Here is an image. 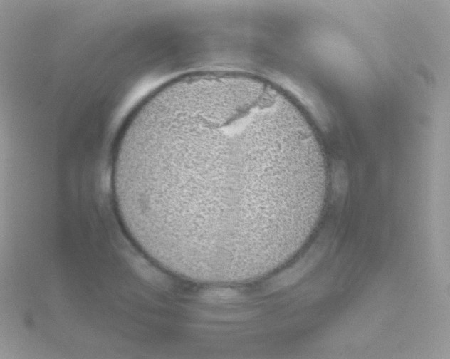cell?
<instances>
[{"instance_id":"6da1fadb","label":"cell","mask_w":450,"mask_h":359,"mask_svg":"<svg viewBox=\"0 0 450 359\" xmlns=\"http://www.w3.org/2000/svg\"><path fill=\"white\" fill-rule=\"evenodd\" d=\"M306 151L265 105L214 95L171 110L123 142L115 186L167 222L238 231L263 219L269 194Z\"/></svg>"}]
</instances>
